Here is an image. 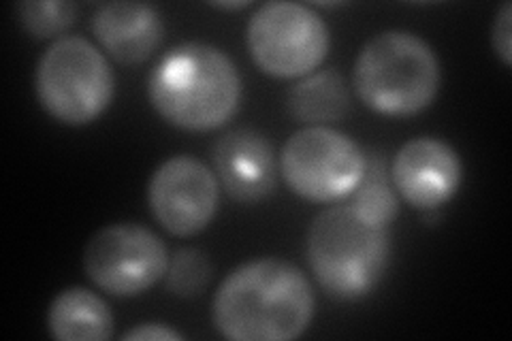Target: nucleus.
<instances>
[{"label":"nucleus","mask_w":512,"mask_h":341,"mask_svg":"<svg viewBox=\"0 0 512 341\" xmlns=\"http://www.w3.org/2000/svg\"><path fill=\"white\" fill-rule=\"evenodd\" d=\"M18 15L28 35L35 39H52L75 24L77 5L60 3V0H50V3H32L30 0V3L18 5Z\"/></svg>","instance_id":"obj_17"},{"label":"nucleus","mask_w":512,"mask_h":341,"mask_svg":"<svg viewBox=\"0 0 512 341\" xmlns=\"http://www.w3.org/2000/svg\"><path fill=\"white\" fill-rule=\"evenodd\" d=\"M306 252L316 282L329 297L359 301L389 267V229L365 222L350 205L329 207L310 224Z\"/></svg>","instance_id":"obj_4"},{"label":"nucleus","mask_w":512,"mask_h":341,"mask_svg":"<svg viewBox=\"0 0 512 341\" xmlns=\"http://www.w3.org/2000/svg\"><path fill=\"white\" fill-rule=\"evenodd\" d=\"M306 273L282 258H259L233 269L214 295L212 320L233 341H291L314 316Z\"/></svg>","instance_id":"obj_1"},{"label":"nucleus","mask_w":512,"mask_h":341,"mask_svg":"<svg viewBox=\"0 0 512 341\" xmlns=\"http://www.w3.org/2000/svg\"><path fill=\"white\" fill-rule=\"evenodd\" d=\"M365 165V154L348 135L329 126H308L284 143L278 167L297 197L335 203L355 192Z\"/></svg>","instance_id":"obj_7"},{"label":"nucleus","mask_w":512,"mask_h":341,"mask_svg":"<svg viewBox=\"0 0 512 341\" xmlns=\"http://www.w3.org/2000/svg\"><path fill=\"white\" fill-rule=\"evenodd\" d=\"M393 188L414 209L431 211L451 201L463 182L459 154L446 141L419 137L404 143L393 160Z\"/></svg>","instance_id":"obj_10"},{"label":"nucleus","mask_w":512,"mask_h":341,"mask_svg":"<svg viewBox=\"0 0 512 341\" xmlns=\"http://www.w3.org/2000/svg\"><path fill=\"white\" fill-rule=\"evenodd\" d=\"M214 167L222 190L244 205L265 201L278 184L274 145L250 128L227 133L216 143Z\"/></svg>","instance_id":"obj_11"},{"label":"nucleus","mask_w":512,"mask_h":341,"mask_svg":"<svg viewBox=\"0 0 512 341\" xmlns=\"http://www.w3.org/2000/svg\"><path fill=\"white\" fill-rule=\"evenodd\" d=\"M156 113L190 133L216 131L242 103V77L233 60L214 45L184 43L160 58L148 81Z\"/></svg>","instance_id":"obj_2"},{"label":"nucleus","mask_w":512,"mask_h":341,"mask_svg":"<svg viewBox=\"0 0 512 341\" xmlns=\"http://www.w3.org/2000/svg\"><path fill=\"white\" fill-rule=\"evenodd\" d=\"M491 43L495 54L500 56L504 67L512 64V5L504 3L495 15L493 30H491Z\"/></svg>","instance_id":"obj_18"},{"label":"nucleus","mask_w":512,"mask_h":341,"mask_svg":"<svg viewBox=\"0 0 512 341\" xmlns=\"http://www.w3.org/2000/svg\"><path fill=\"white\" fill-rule=\"evenodd\" d=\"M167 286L175 297L192 299L201 295L212 280V263L201 250L184 248L175 252L167 269Z\"/></svg>","instance_id":"obj_16"},{"label":"nucleus","mask_w":512,"mask_h":341,"mask_svg":"<svg viewBox=\"0 0 512 341\" xmlns=\"http://www.w3.org/2000/svg\"><path fill=\"white\" fill-rule=\"evenodd\" d=\"M350 109V96L344 77L327 69L303 77L288 92V111L299 122L325 124L342 120Z\"/></svg>","instance_id":"obj_14"},{"label":"nucleus","mask_w":512,"mask_h":341,"mask_svg":"<svg viewBox=\"0 0 512 341\" xmlns=\"http://www.w3.org/2000/svg\"><path fill=\"white\" fill-rule=\"evenodd\" d=\"M124 341H182V335L160 322H146L122 335Z\"/></svg>","instance_id":"obj_19"},{"label":"nucleus","mask_w":512,"mask_h":341,"mask_svg":"<svg viewBox=\"0 0 512 341\" xmlns=\"http://www.w3.org/2000/svg\"><path fill=\"white\" fill-rule=\"evenodd\" d=\"M218 201V177L192 156H173L150 177L148 203L152 214L175 237L205 231L216 216Z\"/></svg>","instance_id":"obj_9"},{"label":"nucleus","mask_w":512,"mask_h":341,"mask_svg":"<svg viewBox=\"0 0 512 341\" xmlns=\"http://www.w3.org/2000/svg\"><path fill=\"white\" fill-rule=\"evenodd\" d=\"M92 32L116 62L141 64L163 43L165 26L152 5L107 3L94 13Z\"/></svg>","instance_id":"obj_12"},{"label":"nucleus","mask_w":512,"mask_h":341,"mask_svg":"<svg viewBox=\"0 0 512 341\" xmlns=\"http://www.w3.org/2000/svg\"><path fill=\"white\" fill-rule=\"evenodd\" d=\"M256 67L278 79L308 77L329 54V28L308 5L265 3L252 13L246 30Z\"/></svg>","instance_id":"obj_6"},{"label":"nucleus","mask_w":512,"mask_h":341,"mask_svg":"<svg viewBox=\"0 0 512 341\" xmlns=\"http://www.w3.org/2000/svg\"><path fill=\"white\" fill-rule=\"evenodd\" d=\"M352 197V209L357 214L380 229H389L391 222L399 214V201L393 190V184L389 182L387 169H384L382 158H370L365 165L363 180L355 188Z\"/></svg>","instance_id":"obj_15"},{"label":"nucleus","mask_w":512,"mask_h":341,"mask_svg":"<svg viewBox=\"0 0 512 341\" xmlns=\"http://www.w3.org/2000/svg\"><path fill=\"white\" fill-rule=\"evenodd\" d=\"M165 241L146 226L120 222L96 231L84 250V269L96 288L114 297H137L167 275Z\"/></svg>","instance_id":"obj_8"},{"label":"nucleus","mask_w":512,"mask_h":341,"mask_svg":"<svg viewBox=\"0 0 512 341\" xmlns=\"http://www.w3.org/2000/svg\"><path fill=\"white\" fill-rule=\"evenodd\" d=\"M440 79L436 52L408 30H384L367 41L352 75L361 103L389 118L425 111L436 101Z\"/></svg>","instance_id":"obj_3"},{"label":"nucleus","mask_w":512,"mask_h":341,"mask_svg":"<svg viewBox=\"0 0 512 341\" xmlns=\"http://www.w3.org/2000/svg\"><path fill=\"white\" fill-rule=\"evenodd\" d=\"M47 329L60 341H107L114 335V314L92 290L71 286L50 303Z\"/></svg>","instance_id":"obj_13"},{"label":"nucleus","mask_w":512,"mask_h":341,"mask_svg":"<svg viewBox=\"0 0 512 341\" xmlns=\"http://www.w3.org/2000/svg\"><path fill=\"white\" fill-rule=\"evenodd\" d=\"M35 90L47 116L64 126H86L114 101L116 79L99 47L62 37L41 56Z\"/></svg>","instance_id":"obj_5"},{"label":"nucleus","mask_w":512,"mask_h":341,"mask_svg":"<svg viewBox=\"0 0 512 341\" xmlns=\"http://www.w3.org/2000/svg\"><path fill=\"white\" fill-rule=\"evenodd\" d=\"M250 3H216L214 7L216 9H222V11H239V9H246Z\"/></svg>","instance_id":"obj_20"}]
</instances>
